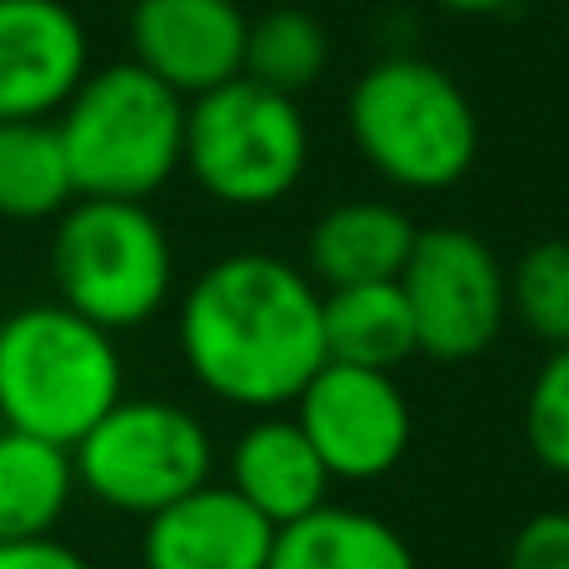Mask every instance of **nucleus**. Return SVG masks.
Instances as JSON below:
<instances>
[{
    "label": "nucleus",
    "instance_id": "19",
    "mask_svg": "<svg viewBox=\"0 0 569 569\" xmlns=\"http://www.w3.org/2000/svg\"><path fill=\"white\" fill-rule=\"evenodd\" d=\"M325 66H330V40H325V26L315 16L280 6V10H266L260 20H250V36H246L250 80L300 100L325 76Z\"/></svg>",
    "mask_w": 569,
    "mask_h": 569
},
{
    "label": "nucleus",
    "instance_id": "17",
    "mask_svg": "<svg viewBox=\"0 0 569 569\" xmlns=\"http://www.w3.org/2000/svg\"><path fill=\"white\" fill-rule=\"evenodd\" d=\"M325 355L340 365H365V370H390V375L395 365L420 355L415 315L400 280L325 290Z\"/></svg>",
    "mask_w": 569,
    "mask_h": 569
},
{
    "label": "nucleus",
    "instance_id": "5",
    "mask_svg": "<svg viewBox=\"0 0 569 569\" xmlns=\"http://www.w3.org/2000/svg\"><path fill=\"white\" fill-rule=\"evenodd\" d=\"M56 300L110 335L150 325L176 295V246L146 200L80 196L50 236Z\"/></svg>",
    "mask_w": 569,
    "mask_h": 569
},
{
    "label": "nucleus",
    "instance_id": "1",
    "mask_svg": "<svg viewBox=\"0 0 569 569\" xmlns=\"http://www.w3.org/2000/svg\"><path fill=\"white\" fill-rule=\"evenodd\" d=\"M176 345L190 380L220 405L270 415L295 405L325 355V290L290 260L236 250L180 295Z\"/></svg>",
    "mask_w": 569,
    "mask_h": 569
},
{
    "label": "nucleus",
    "instance_id": "20",
    "mask_svg": "<svg viewBox=\"0 0 569 569\" xmlns=\"http://www.w3.org/2000/svg\"><path fill=\"white\" fill-rule=\"evenodd\" d=\"M510 315L550 350L569 345V240H540L515 260Z\"/></svg>",
    "mask_w": 569,
    "mask_h": 569
},
{
    "label": "nucleus",
    "instance_id": "11",
    "mask_svg": "<svg viewBox=\"0 0 569 569\" xmlns=\"http://www.w3.org/2000/svg\"><path fill=\"white\" fill-rule=\"evenodd\" d=\"M90 76V30L66 0H0V120H56Z\"/></svg>",
    "mask_w": 569,
    "mask_h": 569
},
{
    "label": "nucleus",
    "instance_id": "16",
    "mask_svg": "<svg viewBox=\"0 0 569 569\" xmlns=\"http://www.w3.org/2000/svg\"><path fill=\"white\" fill-rule=\"evenodd\" d=\"M76 455L0 425V545L56 535L76 500Z\"/></svg>",
    "mask_w": 569,
    "mask_h": 569
},
{
    "label": "nucleus",
    "instance_id": "6",
    "mask_svg": "<svg viewBox=\"0 0 569 569\" xmlns=\"http://www.w3.org/2000/svg\"><path fill=\"white\" fill-rule=\"evenodd\" d=\"M310 166V126L295 96L236 76L186 110V170L216 206H280Z\"/></svg>",
    "mask_w": 569,
    "mask_h": 569
},
{
    "label": "nucleus",
    "instance_id": "18",
    "mask_svg": "<svg viewBox=\"0 0 569 569\" xmlns=\"http://www.w3.org/2000/svg\"><path fill=\"white\" fill-rule=\"evenodd\" d=\"M76 206L56 120H0V220L40 226Z\"/></svg>",
    "mask_w": 569,
    "mask_h": 569
},
{
    "label": "nucleus",
    "instance_id": "14",
    "mask_svg": "<svg viewBox=\"0 0 569 569\" xmlns=\"http://www.w3.org/2000/svg\"><path fill=\"white\" fill-rule=\"evenodd\" d=\"M415 220L400 206L385 200H345V206L325 210L315 220L305 256H310V280L325 290H345V284H375V280H400L405 260L415 250Z\"/></svg>",
    "mask_w": 569,
    "mask_h": 569
},
{
    "label": "nucleus",
    "instance_id": "7",
    "mask_svg": "<svg viewBox=\"0 0 569 569\" xmlns=\"http://www.w3.org/2000/svg\"><path fill=\"white\" fill-rule=\"evenodd\" d=\"M76 485L116 515L150 520L156 510L210 485L216 440L206 420L176 400L126 395L76 440Z\"/></svg>",
    "mask_w": 569,
    "mask_h": 569
},
{
    "label": "nucleus",
    "instance_id": "3",
    "mask_svg": "<svg viewBox=\"0 0 569 569\" xmlns=\"http://www.w3.org/2000/svg\"><path fill=\"white\" fill-rule=\"evenodd\" d=\"M116 340L60 300L10 310L0 320V425L76 450L80 435L126 400Z\"/></svg>",
    "mask_w": 569,
    "mask_h": 569
},
{
    "label": "nucleus",
    "instance_id": "13",
    "mask_svg": "<svg viewBox=\"0 0 569 569\" xmlns=\"http://www.w3.org/2000/svg\"><path fill=\"white\" fill-rule=\"evenodd\" d=\"M226 485L246 505H256V510L280 530V525H295L310 510L330 505L325 495H330L335 480H330V470H325V460L315 455L310 435L300 430V420L270 410L236 435Z\"/></svg>",
    "mask_w": 569,
    "mask_h": 569
},
{
    "label": "nucleus",
    "instance_id": "10",
    "mask_svg": "<svg viewBox=\"0 0 569 569\" xmlns=\"http://www.w3.org/2000/svg\"><path fill=\"white\" fill-rule=\"evenodd\" d=\"M126 30L130 60L186 100L246 76L250 20L236 0H136Z\"/></svg>",
    "mask_w": 569,
    "mask_h": 569
},
{
    "label": "nucleus",
    "instance_id": "2",
    "mask_svg": "<svg viewBox=\"0 0 569 569\" xmlns=\"http://www.w3.org/2000/svg\"><path fill=\"white\" fill-rule=\"evenodd\" d=\"M186 110L190 100L136 60L90 70L56 116L76 200L160 196L186 170Z\"/></svg>",
    "mask_w": 569,
    "mask_h": 569
},
{
    "label": "nucleus",
    "instance_id": "9",
    "mask_svg": "<svg viewBox=\"0 0 569 569\" xmlns=\"http://www.w3.org/2000/svg\"><path fill=\"white\" fill-rule=\"evenodd\" d=\"M295 420L310 435L330 480H380L410 455L415 415L390 370L325 360L295 395Z\"/></svg>",
    "mask_w": 569,
    "mask_h": 569
},
{
    "label": "nucleus",
    "instance_id": "21",
    "mask_svg": "<svg viewBox=\"0 0 569 569\" xmlns=\"http://www.w3.org/2000/svg\"><path fill=\"white\" fill-rule=\"evenodd\" d=\"M525 440L545 470L569 480V345L550 350L525 395Z\"/></svg>",
    "mask_w": 569,
    "mask_h": 569
},
{
    "label": "nucleus",
    "instance_id": "25",
    "mask_svg": "<svg viewBox=\"0 0 569 569\" xmlns=\"http://www.w3.org/2000/svg\"><path fill=\"white\" fill-rule=\"evenodd\" d=\"M565 26H569V10H565Z\"/></svg>",
    "mask_w": 569,
    "mask_h": 569
},
{
    "label": "nucleus",
    "instance_id": "24",
    "mask_svg": "<svg viewBox=\"0 0 569 569\" xmlns=\"http://www.w3.org/2000/svg\"><path fill=\"white\" fill-rule=\"evenodd\" d=\"M435 6L455 10V16H495V10L515 6V0H435Z\"/></svg>",
    "mask_w": 569,
    "mask_h": 569
},
{
    "label": "nucleus",
    "instance_id": "15",
    "mask_svg": "<svg viewBox=\"0 0 569 569\" xmlns=\"http://www.w3.org/2000/svg\"><path fill=\"white\" fill-rule=\"evenodd\" d=\"M266 569H420L390 520L350 505H320L305 520L280 525Z\"/></svg>",
    "mask_w": 569,
    "mask_h": 569
},
{
    "label": "nucleus",
    "instance_id": "8",
    "mask_svg": "<svg viewBox=\"0 0 569 569\" xmlns=\"http://www.w3.org/2000/svg\"><path fill=\"white\" fill-rule=\"evenodd\" d=\"M400 290L410 300L420 355L445 365L485 355L510 320V270L475 230L460 226H435L415 236Z\"/></svg>",
    "mask_w": 569,
    "mask_h": 569
},
{
    "label": "nucleus",
    "instance_id": "22",
    "mask_svg": "<svg viewBox=\"0 0 569 569\" xmlns=\"http://www.w3.org/2000/svg\"><path fill=\"white\" fill-rule=\"evenodd\" d=\"M510 569H569V510H545L520 525Z\"/></svg>",
    "mask_w": 569,
    "mask_h": 569
},
{
    "label": "nucleus",
    "instance_id": "12",
    "mask_svg": "<svg viewBox=\"0 0 569 569\" xmlns=\"http://www.w3.org/2000/svg\"><path fill=\"white\" fill-rule=\"evenodd\" d=\"M270 550L276 525L216 480L156 510L140 535L146 569H266Z\"/></svg>",
    "mask_w": 569,
    "mask_h": 569
},
{
    "label": "nucleus",
    "instance_id": "4",
    "mask_svg": "<svg viewBox=\"0 0 569 569\" xmlns=\"http://www.w3.org/2000/svg\"><path fill=\"white\" fill-rule=\"evenodd\" d=\"M355 150L390 186L435 196L470 176L480 156V120L450 70L420 56H385L350 90Z\"/></svg>",
    "mask_w": 569,
    "mask_h": 569
},
{
    "label": "nucleus",
    "instance_id": "23",
    "mask_svg": "<svg viewBox=\"0 0 569 569\" xmlns=\"http://www.w3.org/2000/svg\"><path fill=\"white\" fill-rule=\"evenodd\" d=\"M0 569H96V565L76 545L56 540V535H40V540L0 545Z\"/></svg>",
    "mask_w": 569,
    "mask_h": 569
}]
</instances>
